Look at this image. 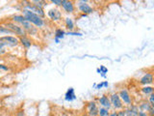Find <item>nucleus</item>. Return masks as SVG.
<instances>
[{
    "label": "nucleus",
    "instance_id": "nucleus-1",
    "mask_svg": "<svg viewBox=\"0 0 154 116\" xmlns=\"http://www.w3.org/2000/svg\"><path fill=\"white\" fill-rule=\"evenodd\" d=\"M20 12H21V14L24 17V18H25L27 21L32 23L33 25H35L37 28L42 29L43 27H45L46 21H45V18L38 17V14H36L35 13H33L31 11H28V10L22 9Z\"/></svg>",
    "mask_w": 154,
    "mask_h": 116
},
{
    "label": "nucleus",
    "instance_id": "nucleus-2",
    "mask_svg": "<svg viewBox=\"0 0 154 116\" xmlns=\"http://www.w3.org/2000/svg\"><path fill=\"white\" fill-rule=\"evenodd\" d=\"M2 23L7 28H9L10 30H11L14 34V35L17 36V37H22V36H26L27 35L25 30H24V29L20 25H19V24L12 21L10 18L9 19H5V21H2Z\"/></svg>",
    "mask_w": 154,
    "mask_h": 116
},
{
    "label": "nucleus",
    "instance_id": "nucleus-3",
    "mask_svg": "<svg viewBox=\"0 0 154 116\" xmlns=\"http://www.w3.org/2000/svg\"><path fill=\"white\" fill-rule=\"evenodd\" d=\"M108 96H109V100L111 103V106H112V110L118 111V110L124 108V105L122 102V100H120L118 92L113 91V92H111L110 94H108Z\"/></svg>",
    "mask_w": 154,
    "mask_h": 116
},
{
    "label": "nucleus",
    "instance_id": "nucleus-4",
    "mask_svg": "<svg viewBox=\"0 0 154 116\" xmlns=\"http://www.w3.org/2000/svg\"><path fill=\"white\" fill-rule=\"evenodd\" d=\"M85 112L89 116H97L98 113V105L96 99L91 100L85 103Z\"/></svg>",
    "mask_w": 154,
    "mask_h": 116
},
{
    "label": "nucleus",
    "instance_id": "nucleus-5",
    "mask_svg": "<svg viewBox=\"0 0 154 116\" xmlns=\"http://www.w3.org/2000/svg\"><path fill=\"white\" fill-rule=\"evenodd\" d=\"M0 39L3 41L4 45L7 48H14L19 46V38L17 36H12V35H5L0 36Z\"/></svg>",
    "mask_w": 154,
    "mask_h": 116
},
{
    "label": "nucleus",
    "instance_id": "nucleus-6",
    "mask_svg": "<svg viewBox=\"0 0 154 116\" xmlns=\"http://www.w3.org/2000/svg\"><path fill=\"white\" fill-rule=\"evenodd\" d=\"M118 94L119 96L120 100H122V102L123 103L124 106H128L133 104V97L130 94V92L128 91L127 88H125V87L120 88L118 92Z\"/></svg>",
    "mask_w": 154,
    "mask_h": 116
},
{
    "label": "nucleus",
    "instance_id": "nucleus-7",
    "mask_svg": "<svg viewBox=\"0 0 154 116\" xmlns=\"http://www.w3.org/2000/svg\"><path fill=\"white\" fill-rule=\"evenodd\" d=\"M20 26L25 30L26 34L29 36V37H35V36H38V33H40V29L37 28L35 25H33L32 23H30L29 21H27L26 19L21 24Z\"/></svg>",
    "mask_w": 154,
    "mask_h": 116
},
{
    "label": "nucleus",
    "instance_id": "nucleus-8",
    "mask_svg": "<svg viewBox=\"0 0 154 116\" xmlns=\"http://www.w3.org/2000/svg\"><path fill=\"white\" fill-rule=\"evenodd\" d=\"M75 2V7L76 10L78 11L79 14H85L87 16L93 14L94 12V9L90 5V3H84V2H79V1H74Z\"/></svg>",
    "mask_w": 154,
    "mask_h": 116
},
{
    "label": "nucleus",
    "instance_id": "nucleus-9",
    "mask_svg": "<svg viewBox=\"0 0 154 116\" xmlns=\"http://www.w3.org/2000/svg\"><path fill=\"white\" fill-rule=\"evenodd\" d=\"M61 8L67 14H74L76 12L74 0H62Z\"/></svg>",
    "mask_w": 154,
    "mask_h": 116
},
{
    "label": "nucleus",
    "instance_id": "nucleus-10",
    "mask_svg": "<svg viewBox=\"0 0 154 116\" xmlns=\"http://www.w3.org/2000/svg\"><path fill=\"white\" fill-rule=\"evenodd\" d=\"M47 17L49 18L53 22H60L63 18V14L61 10H59V8L56 7V8H52L48 10Z\"/></svg>",
    "mask_w": 154,
    "mask_h": 116
},
{
    "label": "nucleus",
    "instance_id": "nucleus-11",
    "mask_svg": "<svg viewBox=\"0 0 154 116\" xmlns=\"http://www.w3.org/2000/svg\"><path fill=\"white\" fill-rule=\"evenodd\" d=\"M96 102H97L98 106H102V108H108V109H112V106H111V103L109 100V96L108 94H103L101 95L98 98H96Z\"/></svg>",
    "mask_w": 154,
    "mask_h": 116
},
{
    "label": "nucleus",
    "instance_id": "nucleus-12",
    "mask_svg": "<svg viewBox=\"0 0 154 116\" xmlns=\"http://www.w3.org/2000/svg\"><path fill=\"white\" fill-rule=\"evenodd\" d=\"M139 83L141 85H143V86L152 85V83H153V74H152V72L143 74V76L139 79Z\"/></svg>",
    "mask_w": 154,
    "mask_h": 116
},
{
    "label": "nucleus",
    "instance_id": "nucleus-13",
    "mask_svg": "<svg viewBox=\"0 0 154 116\" xmlns=\"http://www.w3.org/2000/svg\"><path fill=\"white\" fill-rule=\"evenodd\" d=\"M24 10H28V11H31L33 13H35L36 14H38V17H41L42 18H45V17H46V14L45 12V9L38 8V7L35 6V5H33L32 3L29 4L28 6L25 9H24Z\"/></svg>",
    "mask_w": 154,
    "mask_h": 116
},
{
    "label": "nucleus",
    "instance_id": "nucleus-14",
    "mask_svg": "<svg viewBox=\"0 0 154 116\" xmlns=\"http://www.w3.org/2000/svg\"><path fill=\"white\" fill-rule=\"evenodd\" d=\"M123 110L126 116H138L139 108L137 104H132L128 106H124Z\"/></svg>",
    "mask_w": 154,
    "mask_h": 116
},
{
    "label": "nucleus",
    "instance_id": "nucleus-15",
    "mask_svg": "<svg viewBox=\"0 0 154 116\" xmlns=\"http://www.w3.org/2000/svg\"><path fill=\"white\" fill-rule=\"evenodd\" d=\"M19 38V45H21V47L25 50H29L32 45H33V40L31 37H29L28 35L18 37Z\"/></svg>",
    "mask_w": 154,
    "mask_h": 116
},
{
    "label": "nucleus",
    "instance_id": "nucleus-16",
    "mask_svg": "<svg viewBox=\"0 0 154 116\" xmlns=\"http://www.w3.org/2000/svg\"><path fill=\"white\" fill-rule=\"evenodd\" d=\"M65 100L66 102H72V101L76 100L75 90L73 87H69V88L66 90V94H65Z\"/></svg>",
    "mask_w": 154,
    "mask_h": 116
},
{
    "label": "nucleus",
    "instance_id": "nucleus-17",
    "mask_svg": "<svg viewBox=\"0 0 154 116\" xmlns=\"http://www.w3.org/2000/svg\"><path fill=\"white\" fill-rule=\"evenodd\" d=\"M64 24L69 31H73L75 29V23L73 21V18H71L70 17H66L64 18Z\"/></svg>",
    "mask_w": 154,
    "mask_h": 116
},
{
    "label": "nucleus",
    "instance_id": "nucleus-18",
    "mask_svg": "<svg viewBox=\"0 0 154 116\" xmlns=\"http://www.w3.org/2000/svg\"><path fill=\"white\" fill-rule=\"evenodd\" d=\"M138 108H139V110H143L147 112V111L152 108V105L148 103V101L146 99H144V100H142L138 104Z\"/></svg>",
    "mask_w": 154,
    "mask_h": 116
},
{
    "label": "nucleus",
    "instance_id": "nucleus-19",
    "mask_svg": "<svg viewBox=\"0 0 154 116\" xmlns=\"http://www.w3.org/2000/svg\"><path fill=\"white\" fill-rule=\"evenodd\" d=\"M10 19H11L12 21H14V22H16V23H17V24H20L25 21V18H24V17L22 16L21 14H12L11 17H10Z\"/></svg>",
    "mask_w": 154,
    "mask_h": 116
},
{
    "label": "nucleus",
    "instance_id": "nucleus-20",
    "mask_svg": "<svg viewBox=\"0 0 154 116\" xmlns=\"http://www.w3.org/2000/svg\"><path fill=\"white\" fill-rule=\"evenodd\" d=\"M33 5H35V6L38 7V8H42V9H45L47 5H48V2L46 0H29Z\"/></svg>",
    "mask_w": 154,
    "mask_h": 116
},
{
    "label": "nucleus",
    "instance_id": "nucleus-21",
    "mask_svg": "<svg viewBox=\"0 0 154 116\" xmlns=\"http://www.w3.org/2000/svg\"><path fill=\"white\" fill-rule=\"evenodd\" d=\"M0 35L5 36V35H12V36H16L10 30L9 28H7L4 25L2 22H0Z\"/></svg>",
    "mask_w": 154,
    "mask_h": 116
},
{
    "label": "nucleus",
    "instance_id": "nucleus-22",
    "mask_svg": "<svg viewBox=\"0 0 154 116\" xmlns=\"http://www.w3.org/2000/svg\"><path fill=\"white\" fill-rule=\"evenodd\" d=\"M153 86L152 85H146V86H143L141 88V93L144 96H149L150 94L153 93Z\"/></svg>",
    "mask_w": 154,
    "mask_h": 116
},
{
    "label": "nucleus",
    "instance_id": "nucleus-23",
    "mask_svg": "<svg viewBox=\"0 0 154 116\" xmlns=\"http://www.w3.org/2000/svg\"><path fill=\"white\" fill-rule=\"evenodd\" d=\"M66 36V31L63 30L62 28H56L55 32H54V38H58L59 40L64 39Z\"/></svg>",
    "mask_w": 154,
    "mask_h": 116
},
{
    "label": "nucleus",
    "instance_id": "nucleus-24",
    "mask_svg": "<svg viewBox=\"0 0 154 116\" xmlns=\"http://www.w3.org/2000/svg\"><path fill=\"white\" fill-rule=\"evenodd\" d=\"M110 109L102 108V106H98V113L97 116H109L110 114Z\"/></svg>",
    "mask_w": 154,
    "mask_h": 116
},
{
    "label": "nucleus",
    "instance_id": "nucleus-25",
    "mask_svg": "<svg viewBox=\"0 0 154 116\" xmlns=\"http://www.w3.org/2000/svg\"><path fill=\"white\" fill-rule=\"evenodd\" d=\"M6 53H7V47H6V46L4 45L3 41L0 39V57L4 56Z\"/></svg>",
    "mask_w": 154,
    "mask_h": 116
},
{
    "label": "nucleus",
    "instance_id": "nucleus-26",
    "mask_svg": "<svg viewBox=\"0 0 154 116\" xmlns=\"http://www.w3.org/2000/svg\"><path fill=\"white\" fill-rule=\"evenodd\" d=\"M46 1L53 4L55 7H58V8H60L62 4V0H46Z\"/></svg>",
    "mask_w": 154,
    "mask_h": 116
},
{
    "label": "nucleus",
    "instance_id": "nucleus-27",
    "mask_svg": "<svg viewBox=\"0 0 154 116\" xmlns=\"http://www.w3.org/2000/svg\"><path fill=\"white\" fill-rule=\"evenodd\" d=\"M66 35H69V36H78V37H82L83 34L80 33V32H77V31H67L66 32Z\"/></svg>",
    "mask_w": 154,
    "mask_h": 116
},
{
    "label": "nucleus",
    "instance_id": "nucleus-28",
    "mask_svg": "<svg viewBox=\"0 0 154 116\" xmlns=\"http://www.w3.org/2000/svg\"><path fill=\"white\" fill-rule=\"evenodd\" d=\"M146 100L148 101V103L150 104L152 106H154V94H153V93L150 94L149 96H147V97H146Z\"/></svg>",
    "mask_w": 154,
    "mask_h": 116
},
{
    "label": "nucleus",
    "instance_id": "nucleus-29",
    "mask_svg": "<svg viewBox=\"0 0 154 116\" xmlns=\"http://www.w3.org/2000/svg\"><path fill=\"white\" fill-rule=\"evenodd\" d=\"M98 69H99L100 74H104V75H106V74L108 72V69H107V68H106L105 66H103V65H101V66L98 68Z\"/></svg>",
    "mask_w": 154,
    "mask_h": 116
},
{
    "label": "nucleus",
    "instance_id": "nucleus-30",
    "mask_svg": "<svg viewBox=\"0 0 154 116\" xmlns=\"http://www.w3.org/2000/svg\"><path fill=\"white\" fill-rule=\"evenodd\" d=\"M9 67L7 65H5V64H2V63H0V71H5V72H7L9 71Z\"/></svg>",
    "mask_w": 154,
    "mask_h": 116
},
{
    "label": "nucleus",
    "instance_id": "nucleus-31",
    "mask_svg": "<svg viewBox=\"0 0 154 116\" xmlns=\"http://www.w3.org/2000/svg\"><path fill=\"white\" fill-rule=\"evenodd\" d=\"M16 116H25V112H24L23 109H19V110L17 111Z\"/></svg>",
    "mask_w": 154,
    "mask_h": 116
},
{
    "label": "nucleus",
    "instance_id": "nucleus-32",
    "mask_svg": "<svg viewBox=\"0 0 154 116\" xmlns=\"http://www.w3.org/2000/svg\"><path fill=\"white\" fill-rule=\"evenodd\" d=\"M94 88H95L96 90H100L101 88H103V81H101L100 83L96 84V85L94 86Z\"/></svg>",
    "mask_w": 154,
    "mask_h": 116
},
{
    "label": "nucleus",
    "instance_id": "nucleus-33",
    "mask_svg": "<svg viewBox=\"0 0 154 116\" xmlns=\"http://www.w3.org/2000/svg\"><path fill=\"white\" fill-rule=\"evenodd\" d=\"M138 116H148V114H147V112H146V111L139 110V112H138Z\"/></svg>",
    "mask_w": 154,
    "mask_h": 116
},
{
    "label": "nucleus",
    "instance_id": "nucleus-34",
    "mask_svg": "<svg viewBox=\"0 0 154 116\" xmlns=\"http://www.w3.org/2000/svg\"><path fill=\"white\" fill-rule=\"evenodd\" d=\"M147 114L148 116H154V106H152V108L147 111Z\"/></svg>",
    "mask_w": 154,
    "mask_h": 116
},
{
    "label": "nucleus",
    "instance_id": "nucleus-35",
    "mask_svg": "<svg viewBox=\"0 0 154 116\" xmlns=\"http://www.w3.org/2000/svg\"><path fill=\"white\" fill-rule=\"evenodd\" d=\"M117 113H118V116H126V115H125V113H124V110L123 109L118 110Z\"/></svg>",
    "mask_w": 154,
    "mask_h": 116
},
{
    "label": "nucleus",
    "instance_id": "nucleus-36",
    "mask_svg": "<svg viewBox=\"0 0 154 116\" xmlns=\"http://www.w3.org/2000/svg\"><path fill=\"white\" fill-rule=\"evenodd\" d=\"M109 116H118V113H117V111H116V110H112V109H111Z\"/></svg>",
    "mask_w": 154,
    "mask_h": 116
},
{
    "label": "nucleus",
    "instance_id": "nucleus-37",
    "mask_svg": "<svg viewBox=\"0 0 154 116\" xmlns=\"http://www.w3.org/2000/svg\"><path fill=\"white\" fill-rule=\"evenodd\" d=\"M108 86H109L108 81H103V87H104V88H107Z\"/></svg>",
    "mask_w": 154,
    "mask_h": 116
},
{
    "label": "nucleus",
    "instance_id": "nucleus-38",
    "mask_svg": "<svg viewBox=\"0 0 154 116\" xmlns=\"http://www.w3.org/2000/svg\"><path fill=\"white\" fill-rule=\"evenodd\" d=\"M54 41H55V43H56V44H59L61 40H59V39H58V38H54Z\"/></svg>",
    "mask_w": 154,
    "mask_h": 116
},
{
    "label": "nucleus",
    "instance_id": "nucleus-39",
    "mask_svg": "<svg viewBox=\"0 0 154 116\" xmlns=\"http://www.w3.org/2000/svg\"><path fill=\"white\" fill-rule=\"evenodd\" d=\"M61 116H69V113H67V112H63L61 114Z\"/></svg>",
    "mask_w": 154,
    "mask_h": 116
},
{
    "label": "nucleus",
    "instance_id": "nucleus-40",
    "mask_svg": "<svg viewBox=\"0 0 154 116\" xmlns=\"http://www.w3.org/2000/svg\"><path fill=\"white\" fill-rule=\"evenodd\" d=\"M80 17L81 18H87L88 16H87V14H80Z\"/></svg>",
    "mask_w": 154,
    "mask_h": 116
},
{
    "label": "nucleus",
    "instance_id": "nucleus-41",
    "mask_svg": "<svg viewBox=\"0 0 154 116\" xmlns=\"http://www.w3.org/2000/svg\"><path fill=\"white\" fill-rule=\"evenodd\" d=\"M79 116H89V115H88V114H87L86 112H83V113H81V114H80Z\"/></svg>",
    "mask_w": 154,
    "mask_h": 116
},
{
    "label": "nucleus",
    "instance_id": "nucleus-42",
    "mask_svg": "<svg viewBox=\"0 0 154 116\" xmlns=\"http://www.w3.org/2000/svg\"><path fill=\"white\" fill-rule=\"evenodd\" d=\"M0 116H3V115H2V114H0Z\"/></svg>",
    "mask_w": 154,
    "mask_h": 116
}]
</instances>
